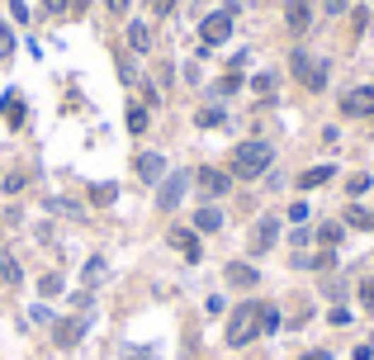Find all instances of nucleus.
Segmentation results:
<instances>
[{
	"label": "nucleus",
	"mask_w": 374,
	"mask_h": 360,
	"mask_svg": "<svg viewBox=\"0 0 374 360\" xmlns=\"http://www.w3.org/2000/svg\"><path fill=\"white\" fill-rule=\"evenodd\" d=\"M298 360H332L327 351H308V356H298Z\"/></svg>",
	"instance_id": "34"
},
{
	"label": "nucleus",
	"mask_w": 374,
	"mask_h": 360,
	"mask_svg": "<svg viewBox=\"0 0 374 360\" xmlns=\"http://www.w3.org/2000/svg\"><path fill=\"white\" fill-rule=\"evenodd\" d=\"M138 175L147 180V185H161V180H166V157H161V152H142L138 157Z\"/></svg>",
	"instance_id": "9"
},
{
	"label": "nucleus",
	"mask_w": 374,
	"mask_h": 360,
	"mask_svg": "<svg viewBox=\"0 0 374 360\" xmlns=\"http://www.w3.org/2000/svg\"><path fill=\"white\" fill-rule=\"evenodd\" d=\"M10 47H15V38H10V29L0 24V57H10Z\"/></svg>",
	"instance_id": "31"
},
{
	"label": "nucleus",
	"mask_w": 374,
	"mask_h": 360,
	"mask_svg": "<svg viewBox=\"0 0 374 360\" xmlns=\"http://www.w3.org/2000/svg\"><path fill=\"white\" fill-rule=\"evenodd\" d=\"M47 15H62V10H71V0H43Z\"/></svg>",
	"instance_id": "30"
},
{
	"label": "nucleus",
	"mask_w": 374,
	"mask_h": 360,
	"mask_svg": "<svg viewBox=\"0 0 374 360\" xmlns=\"http://www.w3.org/2000/svg\"><path fill=\"white\" fill-rule=\"evenodd\" d=\"M256 280H261V275H256V266H247V261H233V266H228V284H237V289H251Z\"/></svg>",
	"instance_id": "14"
},
{
	"label": "nucleus",
	"mask_w": 374,
	"mask_h": 360,
	"mask_svg": "<svg viewBox=\"0 0 374 360\" xmlns=\"http://www.w3.org/2000/svg\"><path fill=\"white\" fill-rule=\"evenodd\" d=\"M218 91H223V95H233V91H242V76H237V71H233V76H223V81H218Z\"/></svg>",
	"instance_id": "28"
},
{
	"label": "nucleus",
	"mask_w": 374,
	"mask_h": 360,
	"mask_svg": "<svg viewBox=\"0 0 374 360\" xmlns=\"http://www.w3.org/2000/svg\"><path fill=\"white\" fill-rule=\"evenodd\" d=\"M10 15H15V19H29V5H24V0H10Z\"/></svg>",
	"instance_id": "33"
},
{
	"label": "nucleus",
	"mask_w": 374,
	"mask_h": 360,
	"mask_svg": "<svg viewBox=\"0 0 374 360\" xmlns=\"http://www.w3.org/2000/svg\"><path fill=\"white\" fill-rule=\"evenodd\" d=\"M341 110L351 114V119H365V114H374V91H370V86L346 91V95H341Z\"/></svg>",
	"instance_id": "8"
},
{
	"label": "nucleus",
	"mask_w": 374,
	"mask_h": 360,
	"mask_svg": "<svg viewBox=\"0 0 374 360\" xmlns=\"http://www.w3.org/2000/svg\"><path fill=\"white\" fill-rule=\"evenodd\" d=\"M185 185H189V175H185V171L166 175V180H161V190H156V209H161V214H171L175 204L185 199Z\"/></svg>",
	"instance_id": "5"
},
{
	"label": "nucleus",
	"mask_w": 374,
	"mask_h": 360,
	"mask_svg": "<svg viewBox=\"0 0 374 360\" xmlns=\"http://www.w3.org/2000/svg\"><path fill=\"white\" fill-rule=\"evenodd\" d=\"M110 10H114V15H124V10H128V0H110Z\"/></svg>",
	"instance_id": "35"
},
{
	"label": "nucleus",
	"mask_w": 374,
	"mask_h": 360,
	"mask_svg": "<svg viewBox=\"0 0 374 360\" xmlns=\"http://www.w3.org/2000/svg\"><path fill=\"white\" fill-rule=\"evenodd\" d=\"M360 303H365V308L374 313V280H365V284H360Z\"/></svg>",
	"instance_id": "27"
},
{
	"label": "nucleus",
	"mask_w": 374,
	"mask_h": 360,
	"mask_svg": "<svg viewBox=\"0 0 374 360\" xmlns=\"http://www.w3.org/2000/svg\"><path fill=\"white\" fill-rule=\"evenodd\" d=\"M128 47H133V52H152V29H147L142 19L128 24Z\"/></svg>",
	"instance_id": "15"
},
{
	"label": "nucleus",
	"mask_w": 374,
	"mask_h": 360,
	"mask_svg": "<svg viewBox=\"0 0 374 360\" xmlns=\"http://www.w3.org/2000/svg\"><path fill=\"white\" fill-rule=\"evenodd\" d=\"M327 180H337V166H332V161H322V166H308V171L298 175V185H303V190H317V185H327Z\"/></svg>",
	"instance_id": "11"
},
{
	"label": "nucleus",
	"mask_w": 374,
	"mask_h": 360,
	"mask_svg": "<svg viewBox=\"0 0 374 360\" xmlns=\"http://www.w3.org/2000/svg\"><path fill=\"white\" fill-rule=\"evenodd\" d=\"M251 86H256V91H261V95H275V76H256V81H251Z\"/></svg>",
	"instance_id": "29"
},
{
	"label": "nucleus",
	"mask_w": 374,
	"mask_h": 360,
	"mask_svg": "<svg viewBox=\"0 0 374 360\" xmlns=\"http://www.w3.org/2000/svg\"><path fill=\"white\" fill-rule=\"evenodd\" d=\"M275 237H280V219H275V214H265V219L251 228V251H256V256L270 251V247H275Z\"/></svg>",
	"instance_id": "6"
},
{
	"label": "nucleus",
	"mask_w": 374,
	"mask_h": 360,
	"mask_svg": "<svg viewBox=\"0 0 374 360\" xmlns=\"http://www.w3.org/2000/svg\"><path fill=\"white\" fill-rule=\"evenodd\" d=\"M289 62H294V76L303 81L308 91H322V86H327V62H317V57H308L303 47H298V52L289 57Z\"/></svg>",
	"instance_id": "4"
},
{
	"label": "nucleus",
	"mask_w": 374,
	"mask_h": 360,
	"mask_svg": "<svg viewBox=\"0 0 374 360\" xmlns=\"http://www.w3.org/2000/svg\"><path fill=\"white\" fill-rule=\"evenodd\" d=\"M147 5H152L156 15H171V10H175V0H147Z\"/></svg>",
	"instance_id": "32"
},
{
	"label": "nucleus",
	"mask_w": 374,
	"mask_h": 360,
	"mask_svg": "<svg viewBox=\"0 0 374 360\" xmlns=\"http://www.w3.org/2000/svg\"><path fill=\"white\" fill-rule=\"evenodd\" d=\"M233 19H237V5H223V10H214V15H204V24H199L204 47H218L223 38L233 33Z\"/></svg>",
	"instance_id": "3"
},
{
	"label": "nucleus",
	"mask_w": 374,
	"mask_h": 360,
	"mask_svg": "<svg viewBox=\"0 0 374 360\" xmlns=\"http://www.w3.org/2000/svg\"><path fill=\"white\" fill-rule=\"evenodd\" d=\"M317 237H322V247H337V242H341V228H337V223H327V228H317Z\"/></svg>",
	"instance_id": "22"
},
{
	"label": "nucleus",
	"mask_w": 374,
	"mask_h": 360,
	"mask_svg": "<svg viewBox=\"0 0 374 360\" xmlns=\"http://www.w3.org/2000/svg\"><path fill=\"white\" fill-rule=\"evenodd\" d=\"M0 280H5V284H19V266L10 261V256H5V266H0Z\"/></svg>",
	"instance_id": "26"
},
{
	"label": "nucleus",
	"mask_w": 374,
	"mask_h": 360,
	"mask_svg": "<svg viewBox=\"0 0 374 360\" xmlns=\"http://www.w3.org/2000/svg\"><path fill=\"white\" fill-rule=\"evenodd\" d=\"M76 342H81V323H76V318L57 323V346H76Z\"/></svg>",
	"instance_id": "17"
},
{
	"label": "nucleus",
	"mask_w": 374,
	"mask_h": 360,
	"mask_svg": "<svg viewBox=\"0 0 374 360\" xmlns=\"http://www.w3.org/2000/svg\"><path fill=\"white\" fill-rule=\"evenodd\" d=\"M38 289H43L47 298H52V294H62V275H43V284H38Z\"/></svg>",
	"instance_id": "25"
},
{
	"label": "nucleus",
	"mask_w": 374,
	"mask_h": 360,
	"mask_svg": "<svg viewBox=\"0 0 374 360\" xmlns=\"http://www.w3.org/2000/svg\"><path fill=\"white\" fill-rule=\"evenodd\" d=\"M194 228H199V233H218L223 214H218V209H199V214H194Z\"/></svg>",
	"instance_id": "16"
},
{
	"label": "nucleus",
	"mask_w": 374,
	"mask_h": 360,
	"mask_svg": "<svg viewBox=\"0 0 374 360\" xmlns=\"http://www.w3.org/2000/svg\"><path fill=\"white\" fill-rule=\"evenodd\" d=\"M147 124H152V114L142 105H128V133H147Z\"/></svg>",
	"instance_id": "18"
},
{
	"label": "nucleus",
	"mask_w": 374,
	"mask_h": 360,
	"mask_svg": "<svg viewBox=\"0 0 374 360\" xmlns=\"http://www.w3.org/2000/svg\"><path fill=\"white\" fill-rule=\"evenodd\" d=\"M284 19H289V33H308V24H312V0H289Z\"/></svg>",
	"instance_id": "10"
},
{
	"label": "nucleus",
	"mask_w": 374,
	"mask_h": 360,
	"mask_svg": "<svg viewBox=\"0 0 374 360\" xmlns=\"http://www.w3.org/2000/svg\"><path fill=\"white\" fill-rule=\"evenodd\" d=\"M194 124H199V128H218L223 124V110H218V105H214V110H199V119H194Z\"/></svg>",
	"instance_id": "21"
},
{
	"label": "nucleus",
	"mask_w": 374,
	"mask_h": 360,
	"mask_svg": "<svg viewBox=\"0 0 374 360\" xmlns=\"http://www.w3.org/2000/svg\"><path fill=\"white\" fill-rule=\"evenodd\" d=\"M0 114H5V124H10V128H19V124H24V95L10 91L5 100H0Z\"/></svg>",
	"instance_id": "13"
},
{
	"label": "nucleus",
	"mask_w": 374,
	"mask_h": 360,
	"mask_svg": "<svg viewBox=\"0 0 374 360\" xmlns=\"http://www.w3.org/2000/svg\"><path fill=\"white\" fill-rule=\"evenodd\" d=\"M346 223H351V228H374V219L365 214V209H351V214H346Z\"/></svg>",
	"instance_id": "24"
},
{
	"label": "nucleus",
	"mask_w": 374,
	"mask_h": 360,
	"mask_svg": "<svg viewBox=\"0 0 374 360\" xmlns=\"http://www.w3.org/2000/svg\"><path fill=\"white\" fill-rule=\"evenodd\" d=\"M270 161H275V147L270 142H242V147H233V171L228 175H237V180H256V175H265L270 171Z\"/></svg>",
	"instance_id": "1"
},
{
	"label": "nucleus",
	"mask_w": 374,
	"mask_h": 360,
	"mask_svg": "<svg viewBox=\"0 0 374 360\" xmlns=\"http://www.w3.org/2000/svg\"><path fill=\"white\" fill-rule=\"evenodd\" d=\"M128 360H152V351H128Z\"/></svg>",
	"instance_id": "36"
},
{
	"label": "nucleus",
	"mask_w": 374,
	"mask_h": 360,
	"mask_svg": "<svg viewBox=\"0 0 374 360\" xmlns=\"http://www.w3.org/2000/svg\"><path fill=\"white\" fill-rule=\"evenodd\" d=\"M261 337V303L247 298V303H237L233 318H228V346H247Z\"/></svg>",
	"instance_id": "2"
},
{
	"label": "nucleus",
	"mask_w": 374,
	"mask_h": 360,
	"mask_svg": "<svg viewBox=\"0 0 374 360\" xmlns=\"http://www.w3.org/2000/svg\"><path fill=\"white\" fill-rule=\"evenodd\" d=\"M114 194H119L114 185H90V199L95 204H114Z\"/></svg>",
	"instance_id": "23"
},
{
	"label": "nucleus",
	"mask_w": 374,
	"mask_h": 360,
	"mask_svg": "<svg viewBox=\"0 0 374 360\" xmlns=\"http://www.w3.org/2000/svg\"><path fill=\"white\" fill-rule=\"evenodd\" d=\"M171 247L185 251V261H199V237L189 233V228H171Z\"/></svg>",
	"instance_id": "12"
},
{
	"label": "nucleus",
	"mask_w": 374,
	"mask_h": 360,
	"mask_svg": "<svg viewBox=\"0 0 374 360\" xmlns=\"http://www.w3.org/2000/svg\"><path fill=\"white\" fill-rule=\"evenodd\" d=\"M275 327H280V313H275L270 303H261V337H270Z\"/></svg>",
	"instance_id": "19"
},
{
	"label": "nucleus",
	"mask_w": 374,
	"mask_h": 360,
	"mask_svg": "<svg viewBox=\"0 0 374 360\" xmlns=\"http://www.w3.org/2000/svg\"><path fill=\"white\" fill-rule=\"evenodd\" d=\"M370 185H374V175H365V171H360V175H351V180H346V194H365Z\"/></svg>",
	"instance_id": "20"
},
{
	"label": "nucleus",
	"mask_w": 374,
	"mask_h": 360,
	"mask_svg": "<svg viewBox=\"0 0 374 360\" xmlns=\"http://www.w3.org/2000/svg\"><path fill=\"white\" fill-rule=\"evenodd\" d=\"M370 219H374V209H370Z\"/></svg>",
	"instance_id": "37"
},
{
	"label": "nucleus",
	"mask_w": 374,
	"mask_h": 360,
	"mask_svg": "<svg viewBox=\"0 0 374 360\" xmlns=\"http://www.w3.org/2000/svg\"><path fill=\"white\" fill-rule=\"evenodd\" d=\"M194 185H199L204 194H228L233 175H228V171H218V166H199V171H194Z\"/></svg>",
	"instance_id": "7"
}]
</instances>
